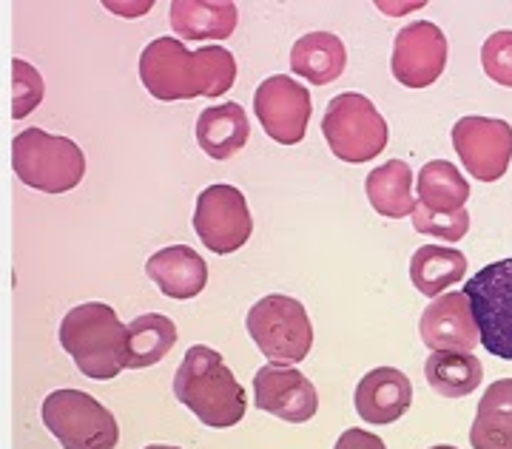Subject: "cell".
Segmentation results:
<instances>
[{"label":"cell","instance_id":"6da1fadb","mask_svg":"<svg viewBox=\"0 0 512 449\" xmlns=\"http://www.w3.org/2000/svg\"><path fill=\"white\" fill-rule=\"evenodd\" d=\"M140 80L163 103L222 97L237 83V57L222 46L188 52L180 37H157L140 54Z\"/></svg>","mask_w":512,"mask_h":449},{"label":"cell","instance_id":"7a4b0ae2","mask_svg":"<svg viewBox=\"0 0 512 449\" xmlns=\"http://www.w3.org/2000/svg\"><path fill=\"white\" fill-rule=\"evenodd\" d=\"M174 396L211 430H228L245 418L248 396L217 350L194 344L174 376Z\"/></svg>","mask_w":512,"mask_h":449},{"label":"cell","instance_id":"3957f363","mask_svg":"<svg viewBox=\"0 0 512 449\" xmlns=\"http://www.w3.org/2000/svg\"><path fill=\"white\" fill-rule=\"evenodd\" d=\"M60 344L86 378L111 381L128 370L126 324L103 302L72 307L60 322Z\"/></svg>","mask_w":512,"mask_h":449},{"label":"cell","instance_id":"277c9868","mask_svg":"<svg viewBox=\"0 0 512 449\" xmlns=\"http://www.w3.org/2000/svg\"><path fill=\"white\" fill-rule=\"evenodd\" d=\"M12 168L18 180L43 194H66L86 177V157L69 137L43 128H23L12 140Z\"/></svg>","mask_w":512,"mask_h":449},{"label":"cell","instance_id":"5b68a950","mask_svg":"<svg viewBox=\"0 0 512 449\" xmlns=\"http://www.w3.org/2000/svg\"><path fill=\"white\" fill-rule=\"evenodd\" d=\"M245 327L268 364L293 367L308 359L313 347V324L308 310L293 296L271 293L259 299L248 316Z\"/></svg>","mask_w":512,"mask_h":449},{"label":"cell","instance_id":"8992f818","mask_svg":"<svg viewBox=\"0 0 512 449\" xmlns=\"http://www.w3.org/2000/svg\"><path fill=\"white\" fill-rule=\"evenodd\" d=\"M322 134L330 151L353 165L379 157L390 140L387 120L373 106V100L359 91H345L330 100L322 117Z\"/></svg>","mask_w":512,"mask_h":449},{"label":"cell","instance_id":"52a82bcc","mask_svg":"<svg viewBox=\"0 0 512 449\" xmlns=\"http://www.w3.org/2000/svg\"><path fill=\"white\" fill-rule=\"evenodd\" d=\"M43 424L66 449H114L120 424L100 401L83 390H55L43 407Z\"/></svg>","mask_w":512,"mask_h":449},{"label":"cell","instance_id":"ba28073f","mask_svg":"<svg viewBox=\"0 0 512 449\" xmlns=\"http://www.w3.org/2000/svg\"><path fill=\"white\" fill-rule=\"evenodd\" d=\"M478 342L495 359L512 361V259L490 262L464 285Z\"/></svg>","mask_w":512,"mask_h":449},{"label":"cell","instance_id":"9c48e42d","mask_svg":"<svg viewBox=\"0 0 512 449\" xmlns=\"http://www.w3.org/2000/svg\"><path fill=\"white\" fill-rule=\"evenodd\" d=\"M194 231L202 239V245L217 256L239 251L254 234L248 199L234 185H222V182L208 185L197 197Z\"/></svg>","mask_w":512,"mask_h":449},{"label":"cell","instance_id":"30bf717a","mask_svg":"<svg viewBox=\"0 0 512 449\" xmlns=\"http://www.w3.org/2000/svg\"><path fill=\"white\" fill-rule=\"evenodd\" d=\"M311 111V91L288 74H274L262 80L254 94L256 120L279 145H296L305 140Z\"/></svg>","mask_w":512,"mask_h":449},{"label":"cell","instance_id":"8fae6325","mask_svg":"<svg viewBox=\"0 0 512 449\" xmlns=\"http://www.w3.org/2000/svg\"><path fill=\"white\" fill-rule=\"evenodd\" d=\"M453 148L478 182L501 180L512 160V126L495 117H461L453 126Z\"/></svg>","mask_w":512,"mask_h":449},{"label":"cell","instance_id":"7c38bea8","mask_svg":"<svg viewBox=\"0 0 512 449\" xmlns=\"http://www.w3.org/2000/svg\"><path fill=\"white\" fill-rule=\"evenodd\" d=\"M447 66V37L436 23L416 20L404 26L393 40V77L404 89H427L433 86Z\"/></svg>","mask_w":512,"mask_h":449},{"label":"cell","instance_id":"4fadbf2b","mask_svg":"<svg viewBox=\"0 0 512 449\" xmlns=\"http://www.w3.org/2000/svg\"><path fill=\"white\" fill-rule=\"evenodd\" d=\"M254 404L256 410L276 415L288 424H305L319 410V396L311 378L296 367L265 364L256 370Z\"/></svg>","mask_w":512,"mask_h":449},{"label":"cell","instance_id":"5bb4252c","mask_svg":"<svg viewBox=\"0 0 512 449\" xmlns=\"http://www.w3.org/2000/svg\"><path fill=\"white\" fill-rule=\"evenodd\" d=\"M421 342L430 353H473L478 347V327L464 290H447L421 313Z\"/></svg>","mask_w":512,"mask_h":449},{"label":"cell","instance_id":"9a60e30c","mask_svg":"<svg viewBox=\"0 0 512 449\" xmlns=\"http://www.w3.org/2000/svg\"><path fill=\"white\" fill-rule=\"evenodd\" d=\"M356 413L365 424H396L413 404V384L396 367H376L356 384Z\"/></svg>","mask_w":512,"mask_h":449},{"label":"cell","instance_id":"2e32d148","mask_svg":"<svg viewBox=\"0 0 512 449\" xmlns=\"http://www.w3.org/2000/svg\"><path fill=\"white\" fill-rule=\"evenodd\" d=\"M148 279L168 299H194L208 285V265L200 253L188 245H171L157 251L146 262Z\"/></svg>","mask_w":512,"mask_h":449},{"label":"cell","instance_id":"e0dca14e","mask_svg":"<svg viewBox=\"0 0 512 449\" xmlns=\"http://www.w3.org/2000/svg\"><path fill=\"white\" fill-rule=\"evenodd\" d=\"M239 12L228 0H174L171 29L183 40H225L237 29Z\"/></svg>","mask_w":512,"mask_h":449},{"label":"cell","instance_id":"ac0fdd59","mask_svg":"<svg viewBox=\"0 0 512 449\" xmlns=\"http://www.w3.org/2000/svg\"><path fill=\"white\" fill-rule=\"evenodd\" d=\"M291 69L313 86H328L348 69V49L333 32H311L293 43Z\"/></svg>","mask_w":512,"mask_h":449},{"label":"cell","instance_id":"d6986e66","mask_svg":"<svg viewBox=\"0 0 512 449\" xmlns=\"http://www.w3.org/2000/svg\"><path fill=\"white\" fill-rule=\"evenodd\" d=\"M248 114L239 103L211 106L197 117V143L211 160H231L248 145Z\"/></svg>","mask_w":512,"mask_h":449},{"label":"cell","instance_id":"ffe728a7","mask_svg":"<svg viewBox=\"0 0 512 449\" xmlns=\"http://www.w3.org/2000/svg\"><path fill=\"white\" fill-rule=\"evenodd\" d=\"M470 444L476 449H512V378H498L484 390Z\"/></svg>","mask_w":512,"mask_h":449},{"label":"cell","instance_id":"44dd1931","mask_svg":"<svg viewBox=\"0 0 512 449\" xmlns=\"http://www.w3.org/2000/svg\"><path fill=\"white\" fill-rule=\"evenodd\" d=\"M365 191L376 214L387 219H404L413 214V171L404 160H387L367 174Z\"/></svg>","mask_w":512,"mask_h":449},{"label":"cell","instance_id":"7402d4cb","mask_svg":"<svg viewBox=\"0 0 512 449\" xmlns=\"http://www.w3.org/2000/svg\"><path fill=\"white\" fill-rule=\"evenodd\" d=\"M467 273V256L447 245H421L410 259V282L427 299H436L458 285Z\"/></svg>","mask_w":512,"mask_h":449},{"label":"cell","instance_id":"603a6c76","mask_svg":"<svg viewBox=\"0 0 512 449\" xmlns=\"http://www.w3.org/2000/svg\"><path fill=\"white\" fill-rule=\"evenodd\" d=\"M416 191H419L416 202L433 214H458L470 199V185L456 165L447 160L427 162L419 171Z\"/></svg>","mask_w":512,"mask_h":449},{"label":"cell","instance_id":"cb8c5ba5","mask_svg":"<svg viewBox=\"0 0 512 449\" xmlns=\"http://www.w3.org/2000/svg\"><path fill=\"white\" fill-rule=\"evenodd\" d=\"M424 378L441 398H464L478 390L484 367L473 353H430Z\"/></svg>","mask_w":512,"mask_h":449},{"label":"cell","instance_id":"d4e9b609","mask_svg":"<svg viewBox=\"0 0 512 449\" xmlns=\"http://www.w3.org/2000/svg\"><path fill=\"white\" fill-rule=\"evenodd\" d=\"M128 370H143L163 361L177 344V324L163 313H143L126 324Z\"/></svg>","mask_w":512,"mask_h":449},{"label":"cell","instance_id":"484cf974","mask_svg":"<svg viewBox=\"0 0 512 449\" xmlns=\"http://www.w3.org/2000/svg\"><path fill=\"white\" fill-rule=\"evenodd\" d=\"M43 103V77L32 63L12 60V117L23 120Z\"/></svg>","mask_w":512,"mask_h":449},{"label":"cell","instance_id":"4316f807","mask_svg":"<svg viewBox=\"0 0 512 449\" xmlns=\"http://www.w3.org/2000/svg\"><path fill=\"white\" fill-rule=\"evenodd\" d=\"M413 228L424 236H439L444 242H458L470 231V214L458 211V214H433L424 205H413Z\"/></svg>","mask_w":512,"mask_h":449},{"label":"cell","instance_id":"83f0119b","mask_svg":"<svg viewBox=\"0 0 512 449\" xmlns=\"http://www.w3.org/2000/svg\"><path fill=\"white\" fill-rule=\"evenodd\" d=\"M481 66H484V74L504 86V89H512V32L504 29V32H495L484 40V49H481Z\"/></svg>","mask_w":512,"mask_h":449},{"label":"cell","instance_id":"f1b7e54d","mask_svg":"<svg viewBox=\"0 0 512 449\" xmlns=\"http://www.w3.org/2000/svg\"><path fill=\"white\" fill-rule=\"evenodd\" d=\"M333 449H387L384 447V441L379 435H373V432L359 430V427H350L339 435V441H336V447Z\"/></svg>","mask_w":512,"mask_h":449},{"label":"cell","instance_id":"f546056e","mask_svg":"<svg viewBox=\"0 0 512 449\" xmlns=\"http://www.w3.org/2000/svg\"><path fill=\"white\" fill-rule=\"evenodd\" d=\"M106 6L114 9V12H126L123 18H140L143 12L151 9V3H137V6H134V3H106Z\"/></svg>","mask_w":512,"mask_h":449},{"label":"cell","instance_id":"4dcf8cb0","mask_svg":"<svg viewBox=\"0 0 512 449\" xmlns=\"http://www.w3.org/2000/svg\"><path fill=\"white\" fill-rule=\"evenodd\" d=\"M143 449H180V447H168V444H148Z\"/></svg>","mask_w":512,"mask_h":449},{"label":"cell","instance_id":"1f68e13d","mask_svg":"<svg viewBox=\"0 0 512 449\" xmlns=\"http://www.w3.org/2000/svg\"><path fill=\"white\" fill-rule=\"evenodd\" d=\"M430 449H458V447H450V444H439V447H430Z\"/></svg>","mask_w":512,"mask_h":449}]
</instances>
